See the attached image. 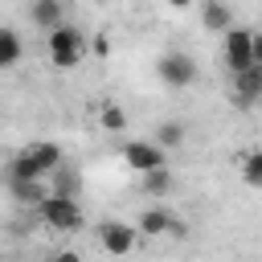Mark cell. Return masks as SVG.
Instances as JSON below:
<instances>
[{"mask_svg":"<svg viewBox=\"0 0 262 262\" xmlns=\"http://www.w3.org/2000/svg\"><path fill=\"white\" fill-rule=\"evenodd\" d=\"M45 49H49V61H53L57 70H74V66L86 57V37H82V29H74V25H57V29L45 37Z\"/></svg>","mask_w":262,"mask_h":262,"instance_id":"obj_1","label":"cell"},{"mask_svg":"<svg viewBox=\"0 0 262 262\" xmlns=\"http://www.w3.org/2000/svg\"><path fill=\"white\" fill-rule=\"evenodd\" d=\"M37 217H41L49 229H57V233H78V229H82V205H78L74 196H66V192H49V196L37 205Z\"/></svg>","mask_w":262,"mask_h":262,"instance_id":"obj_2","label":"cell"},{"mask_svg":"<svg viewBox=\"0 0 262 262\" xmlns=\"http://www.w3.org/2000/svg\"><path fill=\"white\" fill-rule=\"evenodd\" d=\"M250 41H254V29L233 25V29L225 33V49H221V57H225V70H229V74H246V70L254 66V57H250Z\"/></svg>","mask_w":262,"mask_h":262,"instance_id":"obj_3","label":"cell"},{"mask_svg":"<svg viewBox=\"0 0 262 262\" xmlns=\"http://www.w3.org/2000/svg\"><path fill=\"white\" fill-rule=\"evenodd\" d=\"M156 74H160V82H164V86H172V90H184V86H192V78H196V66H192V57H188V53L172 49V53H164V57L156 61Z\"/></svg>","mask_w":262,"mask_h":262,"instance_id":"obj_4","label":"cell"},{"mask_svg":"<svg viewBox=\"0 0 262 262\" xmlns=\"http://www.w3.org/2000/svg\"><path fill=\"white\" fill-rule=\"evenodd\" d=\"M139 242V229H131L127 221H102L98 225V246L111 254V258H127Z\"/></svg>","mask_w":262,"mask_h":262,"instance_id":"obj_5","label":"cell"},{"mask_svg":"<svg viewBox=\"0 0 262 262\" xmlns=\"http://www.w3.org/2000/svg\"><path fill=\"white\" fill-rule=\"evenodd\" d=\"M123 160H127L139 176H147V172H156V168H168V151L156 147L151 139H131V143L123 147Z\"/></svg>","mask_w":262,"mask_h":262,"instance_id":"obj_6","label":"cell"},{"mask_svg":"<svg viewBox=\"0 0 262 262\" xmlns=\"http://www.w3.org/2000/svg\"><path fill=\"white\" fill-rule=\"evenodd\" d=\"M135 229L147 233V237H164V233L180 237V233H184V221H180L176 213H168V209H143L139 221H135Z\"/></svg>","mask_w":262,"mask_h":262,"instance_id":"obj_7","label":"cell"},{"mask_svg":"<svg viewBox=\"0 0 262 262\" xmlns=\"http://www.w3.org/2000/svg\"><path fill=\"white\" fill-rule=\"evenodd\" d=\"M20 156L37 168V176H41V180H45L49 172H57V168H61V147H57V143H49V139H33L29 147H20Z\"/></svg>","mask_w":262,"mask_h":262,"instance_id":"obj_8","label":"cell"},{"mask_svg":"<svg viewBox=\"0 0 262 262\" xmlns=\"http://www.w3.org/2000/svg\"><path fill=\"white\" fill-rule=\"evenodd\" d=\"M29 20H33V29L53 33L57 25H66V8H61V0H29Z\"/></svg>","mask_w":262,"mask_h":262,"instance_id":"obj_9","label":"cell"},{"mask_svg":"<svg viewBox=\"0 0 262 262\" xmlns=\"http://www.w3.org/2000/svg\"><path fill=\"white\" fill-rule=\"evenodd\" d=\"M233 98H237V106L262 102V70L258 66H250L246 74H233Z\"/></svg>","mask_w":262,"mask_h":262,"instance_id":"obj_10","label":"cell"},{"mask_svg":"<svg viewBox=\"0 0 262 262\" xmlns=\"http://www.w3.org/2000/svg\"><path fill=\"white\" fill-rule=\"evenodd\" d=\"M201 25H205L209 33H229V29H233L229 4H225V0H201Z\"/></svg>","mask_w":262,"mask_h":262,"instance_id":"obj_11","label":"cell"},{"mask_svg":"<svg viewBox=\"0 0 262 262\" xmlns=\"http://www.w3.org/2000/svg\"><path fill=\"white\" fill-rule=\"evenodd\" d=\"M8 188H12V196L20 201V205H41L45 196H49V188H45V180H8Z\"/></svg>","mask_w":262,"mask_h":262,"instance_id":"obj_12","label":"cell"},{"mask_svg":"<svg viewBox=\"0 0 262 262\" xmlns=\"http://www.w3.org/2000/svg\"><path fill=\"white\" fill-rule=\"evenodd\" d=\"M25 57V45L16 37V29H0V70H12Z\"/></svg>","mask_w":262,"mask_h":262,"instance_id":"obj_13","label":"cell"},{"mask_svg":"<svg viewBox=\"0 0 262 262\" xmlns=\"http://www.w3.org/2000/svg\"><path fill=\"white\" fill-rule=\"evenodd\" d=\"M98 127H102V131H127V111H123L119 102H102Z\"/></svg>","mask_w":262,"mask_h":262,"instance_id":"obj_14","label":"cell"},{"mask_svg":"<svg viewBox=\"0 0 262 262\" xmlns=\"http://www.w3.org/2000/svg\"><path fill=\"white\" fill-rule=\"evenodd\" d=\"M151 143H156V147H164V151H172V147H180V143H184V127H180V123H160Z\"/></svg>","mask_w":262,"mask_h":262,"instance_id":"obj_15","label":"cell"},{"mask_svg":"<svg viewBox=\"0 0 262 262\" xmlns=\"http://www.w3.org/2000/svg\"><path fill=\"white\" fill-rule=\"evenodd\" d=\"M242 180L250 188H262V151H246L242 156Z\"/></svg>","mask_w":262,"mask_h":262,"instance_id":"obj_16","label":"cell"},{"mask_svg":"<svg viewBox=\"0 0 262 262\" xmlns=\"http://www.w3.org/2000/svg\"><path fill=\"white\" fill-rule=\"evenodd\" d=\"M168 188H172V176H168V168H156V172H147V176H143V192L160 196V192H168Z\"/></svg>","mask_w":262,"mask_h":262,"instance_id":"obj_17","label":"cell"},{"mask_svg":"<svg viewBox=\"0 0 262 262\" xmlns=\"http://www.w3.org/2000/svg\"><path fill=\"white\" fill-rule=\"evenodd\" d=\"M90 53H94V57H106V53H111V41H106V37H94V41H90Z\"/></svg>","mask_w":262,"mask_h":262,"instance_id":"obj_18","label":"cell"},{"mask_svg":"<svg viewBox=\"0 0 262 262\" xmlns=\"http://www.w3.org/2000/svg\"><path fill=\"white\" fill-rule=\"evenodd\" d=\"M250 57H254V66L262 70V33H254V41H250Z\"/></svg>","mask_w":262,"mask_h":262,"instance_id":"obj_19","label":"cell"},{"mask_svg":"<svg viewBox=\"0 0 262 262\" xmlns=\"http://www.w3.org/2000/svg\"><path fill=\"white\" fill-rule=\"evenodd\" d=\"M49 262H82V258H78V254H74V250H57V254H53V258H49Z\"/></svg>","mask_w":262,"mask_h":262,"instance_id":"obj_20","label":"cell"},{"mask_svg":"<svg viewBox=\"0 0 262 262\" xmlns=\"http://www.w3.org/2000/svg\"><path fill=\"white\" fill-rule=\"evenodd\" d=\"M168 4H172V8H188L192 0H168Z\"/></svg>","mask_w":262,"mask_h":262,"instance_id":"obj_21","label":"cell"}]
</instances>
